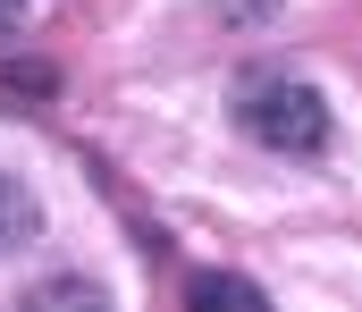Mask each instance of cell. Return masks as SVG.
Masks as SVG:
<instances>
[{
  "mask_svg": "<svg viewBox=\"0 0 362 312\" xmlns=\"http://www.w3.org/2000/svg\"><path fill=\"white\" fill-rule=\"evenodd\" d=\"M34 228H42V203H34V186L0 169V253H17V245H34Z\"/></svg>",
  "mask_w": 362,
  "mask_h": 312,
  "instance_id": "7a4b0ae2",
  "label": "cell"
},
{
  "mask_svg": "<svg viewBox=\"0 0 362 312\" xmlns=\"http://www.w3.org/2000/svg\"><path fill=\"white\" fill-rule=\"evenodd\" d=\"M185 296H194V304H245V312H262V304H270V296H262L253 279H228V270H202V279H194Z\"/></svg>",
  "mask_w": 362,
  "mask_h": 312,
  "instance_id": "3957f363",
  "label": "cell"
},
{
  "mask_svg": "<svg viewBox=\"0 0 362 312\" xmlns=\"http://www.w3.org/2000/svg\"><path fill=\"white\" fill-rule=\"evenodd\" d=\"M278 0H219V17H270Z\"/></svg>",
  "mask_w": 362,
  "mask_h": 312,
  "instance_id": "277c9868",
  "label": "cell"
},
{
  "mask_svg": "<svg viewBox=\"0 0 362 312\" xmlns=\"http://www.w3.org/2000/svg\"><path fill=\"white\" fill-rule=\"evenodd\" d=\"M17 25H25V0H0V42H8Z\"/></svg>",
  "mask_w": 362,
  "mask_h": 312,
  "instance_id": "5b68a950",
  "label": "cell"
},
{
  "mask_svg": "<svg viewBox=\"0 0 362 312\" xmlns=\"http://www.w3.org/2000/svg\"><path fill=\"white\" fill-rule=\"evenodd\" d=\"M236 127L270 152H320L329 144V93L286 76V68H253L236 85Z\"/></svg>",
  "mask_w": 362,
  "mask_h": 312,
  "instance_id": "6da1fadb",
  "label": "cell"
}]
</instances>
